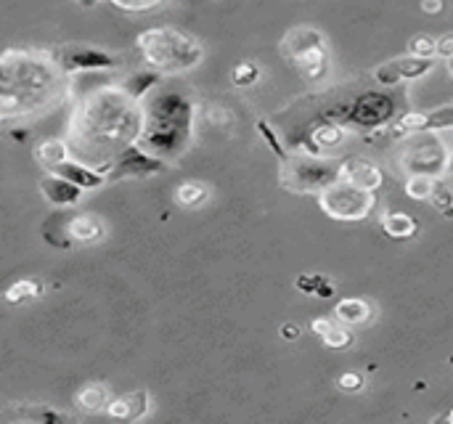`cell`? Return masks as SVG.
Returning a JSON list of instances; mask_svg holds the SVG:
<instances>
[{"instance_id":"obj_1","label":"cell","mask_w":453,"mask_h":424,"mask_svg":"<svg viewBox=\"0 0 453 424\" xmlns=\"http://www.w3.org/2000/svg\"><path fill=\"white\" fill-rule=\"evenodd\" d=\"M143 106L122 85H101L88 93L69 125V149L77 159L106 173L111 159L138 141Z\"/></svg>"},{"instance_id":"obj_2","label":"cell","mask_w":453,"mask_h":424,"mask_svg":"<svg viewBox=\"0 0 453 424\" xmlns=\"http://www.w3.org/2000/svg\"><path fill=\"white\" fill-rule=\"evenodd\" d=\"M66 72L56 58L37 50L8 48L0 61V117L11 122L13 117L35 114L64 96Z\"/></svg>"},{"instance_id":"obj_3","label":"cell","mask_w":453,"mask_h":424,"mask_svg":"<svg viewBox=\"0 0 453 424\" xmlns=\"http://www.w3.org/2000/svg\"><path fill=\"white\" fill-rule=\"evenodd\" d=\"M143 125L138 146L173 162L183 157L194 138V98L178 82H159L143 101Z\"/></svg>"},{"instance_id":"obj_4","label":"cell","mask_w":453,"mask_h":424,"mask_svg":"<svg viewBox=\"0 0 453 424\" xmlns=\"http://www.w3.org/2000/svg\"><path fill=\"white\" fill-rule=\"evenodd\" d=\"M406 106V96L395 88H364L356 93H337L329 96L321 106L316 119L311 122H334L345 130L372 133L385 125H393Z\"/></svg>"},{"instance_id":"obj_5","label":"cell","mask_w":453,"mask_h":424,"mask_svg":"<svg viewBox=\"0 0 453 424\" xmlns=\"http://www.w3.org/2000/svg\"><path fill=\"white\" fill-rule=\"evenodd\" d=\"M138 50L146 66L162 74H178L194 69L204 58V48L196 37L175 29V27H154L138 35Z\"/></svg>"},{"instance_id":"obj_6","label":"cell","mask_w":453,"mask_h":424,"mask_svg":"<svg viewBox=\"0 0 453 424\" xmlns=\"http://www.w3.org/2000/svg\"><path fill=\"white\" fill-rule=\"evenodd\" d=\"M279 165V183L292 194H321L342 178V159H329L311 151H292Z\"/></svg>"},{"instance_id":"obj_7","label":"cell","mask_w":453,"mask_h":424,"mask_svg":"<svg viewBox=\"0 0 453 424\" xmlns=\"http://www.w3.org/2000/svg\"><path fill=\"white\" fill-rule=\"evenodd\" d=\"M281 53L297 66V72L319 85L329 74V48L326 37L313 27H295L281 40Z\"/></svg>"},{"instance_id":"obj_8","label":"cell","mask_w":453,"mask_h":424,"mask_svg":"<svg viewBox=\"0 0 453 424\" xmlns=\"http://www.w3.org/2000/svg\"><path fill=\"white\" fill-rule=\"evenodd\" d=\"M319 207L326 212V218L340 223H358L366 220L377 207V194L369 189H361L350 181H337L326 186L319 194Z\"/></svg>"},{"instance_id":"obj_9","label":"cell","mask_w":453,"mask_h":424,"mask_svg":"<svg viewBox=\"0 0 453 424\" xmlns=\"http://www.w3.org/2000/svg\"><path fill=\"white\" fill-rule=\"evenodd\" d=\"M401 165L409 175L422 173V175H441L443 170H449L451 157L446 151V143L441 141L438 133L425 130V133H411L403 135L401 143Z\"/></svg>"},{"instance_id":"obj_10","label":"cell","mask_w":453,"mask_h":424,"mask_svg":"<svg viewBox=\"0 0 453 424\" xmlns=\"http://www.w3.org/2000/svg\"><path fill=\"white\" fill-rule=\"evenodd\" d=\"M165 170H167L165 159L149 154L138 143H130L111 159V165L106 167V178H109V183H117V181H127V178H151Z\"/></svg>"},{"instance_id":"obj_11","label":"cell","mask_w":453,"mask_h":424,"mask_svg":"<svg viewBox=\"0 0 453 424\" xmlns=\"http://www.w3.org/2000/svg\"><path fill=\"white\" fill-rule=\"evenodd\" d=\"M56 61L66 74L77 72H101V69H114L117 58L101 48L85 45V42H66L56 50Z\"/></svg>"},{"instance_id":"obj_12","label":"cell","mask_w":453,"mask_h":424,"mask_svg":"<svg viewBox=\"0 0 453 424\" xmlns=\"http://www.w3.org/2000/svg\"><path fill=\"white\" fill-rule=\"evenodd\" d=\"M435 69V61L433 58H422V56H398V58H390L385 64H380L374 69V82L377 85H385V88H398L401 82H414V80H422L425 74H430Z\"/></svg>"},{"instance_id":"obj_13","label":"cell","mask_w":453,"mask_h":424,"mask_svg":"<svg viewBox=\"0 0 453 424\" xmlns=\"http://www.w3.org/2000/svg\"><path fill=\"white\" fill-rule=\"evenodd\" d=\"M50 173H56V175H61V178L77 183V186L85 189V191H93V189H101L104 183H109V178H106L104 170H98V167H93V165H88V162H82V159H64V162H58Z\"/></svg>"},{"instance_id":"obj_14","label":"cell","mask_w":453,"mask_h":424,"mask_svg":"<svg viewBox=\"0 0 453 424\" xmlns=\"http://www.w3.org/2000/svg\"><path fill=\"white\" fill-rule=\"evenodd\" d=\"M342 181H350L361 189L377 191L385 183V175H382L380 165H374L366 157H345L342 159Z\"/></svg>"},{"instance_id":"obj_15","label":"cell","mask_w":453,"mask_h":424,"mask_svg":"<svg viewBox=\"0 0 453 424\" xmlns=\"http://www.w3.org/2000/svg\"><path fill=\"white\" fill-rule=\"evenodd\" d=\"M40 191H42V197H45L50 204H56V207H74V204L82 199V194H85V189H80L77 183H72V181H66V178H61V175H56V173L42 175Z\"/></svg>"},{"instance_id":"obj_16","label":"cell","mask_w":453,"mask_h":424,"mask_svg":"<svg viewBox=\"0 0 453 424\" xmlns=\"http://www.w3.org/2000/svg\"><path fill=\"white\" fill-rule=\"evenodd\" d=\"M61 220H64V236L69 242L93 244L106 236V226L96 215H66Z\"/></svg>"},{"instance_id":"obj_17","label":"cell","mask_w":453,"mask_h":424,"mask_svg":"<svg viewBox=\"0 0 453 424\" xmlns=\"http://www.w3.org/2000/svg\"><path fill=\"white\" fill-rule=\"evenodd\" d=\"M149 393L143 390H135V393H125L119 398H114L106 409V417L111 420H119V422H135L141 417H146L149 412Z\"/></svg>"},{"instance_id":"obj_18","label":"cell","mask_w":453,"mask_h":424,"mask_svg":"<svg viewBox=\"0 0 453 424\" xmlns=\"http://www.w3.org/2000/svg\"><path fill=\"white\" fill-rule=\"evenodd\" d=\"M311 329L319 335V340L326 345V348H332V351H345V348H350L353 345V335L345 329V324H340V321H334V319H313L311 321Z\"/></svg>"},{"instance_id":"obj_19","label":"cell","mask_w":453,"mask_h":424,"mask_svg":"<svg viewBox=\"0 0 453 424\" xmlns=\"http://www.w3.org/2000/svg\"><path fill=\"white\" fill-rule=\"evenodd\" d=\"M334 316H337V321L345 324V327H364V324L372 321L374 308H372V303L364 300V297H345V300L337 303Z\"/></svg>"},{"instance_id":"obj_20","label":"cell","mask_w":453,"mask_h":424,"mask_svg":"<svg viewBox=\"0 0 453 424\" xmlns=\"http://www.w3.org/2000/svg\"><path fill=\"white\" fill-rule=\"evenodd\" d=\"M380 223H382V231L395 242H406L419 234V220L411 218L409 212H385Z\"/></svg>"},{"instance_id":"obj_21","label":"cell","mask_w":453,"mask_h":424,"mask_svg":"<svg viewBox=\"0 0 453 424\" xmlns=\"http://www.w3.org/2000/svg\"><path fill=\"white\" fill-rule=\"evenodd\" d=\"M74 404H77V409H80V412H85V414H98V412H106V409H109L111 398H109L106 385H101V382H90V385H85V388H80V390H77Z\"/></svg>"},{"instance_id":"obj_22","label":"cell","mask_w":453,"mask_h":424,"mask_svg":"<svg viewBox=\"0 0 453 424\" xmlns=\"http://www.w3.org/2000/svg\"><path fill=\"white\" fill-rule=\"evenodd\" d=\"M162 72H157V69H151V66H146V69H138V72H133V74H127L125 80H122V88L135 98V101H143L159 82H162Z\"/></svg>"},{"instance_id":"obj_23","label":"cell","mask_w":453,"mask_h":424,"mask_svg":"<svg viewBox=\"0 0 453 424\" xmlns=\"http://www.w3.org/2000/svg\"><path fill=\"white\" fill-rule=\"evenodd\" d=\"M210 199V189L199 181H183L175 186V204L183 210H196Z\"/></svg>"},{"instance_id":"obj_24","label":"cell","mask_w":453,"mask_h":424,"mask_svg":"<svg viewBox=\"0 0 453 424\" xmlns=\"http://www.w3.org/2000/svg\"><path fill=\"white\" fill-rule=\"evenodd\" d=\"M69 151H72V149H69L66 141H56V138H53V141H42V143L35 149V159L50 173L58 162L69 159Z\"/></svg>"},{"instance_id":"obj_25","label":"cell","mask_w":453,"mask_h":424,"mask_svg":"<svg viewBox=\"0 0 453 424\" xmlns=\"http://www.w3.org/2000/svg\"><path fill=\"white\" fill-rule=\"evenodd\" d=\"M19 420L21 422L32 424H56V422H69L72 417L64 414V412H56L50 406H40V404H29L24 409H19Z\"/></svg>"},{"instance_id":"obj_26","label":"cell","mask_w":453,"mask_h":424,"mask_svg":"<svg viewBox=\"0 0 453 424\" xmlns=\"http://www.w3.org/2000/svg\"><path fill=\"white\" fill-rule=\"evenodd\" d=\"M40 292H42V284L37 279H19L5 289V303L21 305V303H29V300L40 297Z\"/></svg>"},{"instance_id":"obj_27","label":"cell","mask_w":453,"mask_h":424,"mask_svg":"<svg viewBox=\"0 0 453 424\" xmlns=\"http://www.w3.org/2000/svg\"><path fill=\"white\" fill-rule=\"evenodd\" d=\"M435 183L438 178L435 175H422V173H414L406 178V197L414 199V202H430L433 191H435Z\"/></svg>"},{"instance_id":"obj_28","label":"cell","mask_w":453,"mask_h":424,"mask_svg":"<svg viewBox=\"0 0 453 424\" xmlns=\"http://www.w3.org/2000/svg\"><path fill=\"white\" fill-rule=\"evenodd\" d=\"M425 130H433V133L453 130V104L438 106V109H433V112H425V114H422V127H419V133H425Z\"/></svg>"},{"instance_id":"obj_29","label":"cell","mask_w":453,"mask_h":424,"mask_svg":"<svg viewBox=\"0 0 453 424\" xmlns=\"http://www.w3.org/2000/svg\"><path fill=\"white\" fill-rule=\"evenodd\" d=\"M295 287L300 292H305V295H319V297H332L334 295V284L321 274H305V276L297 279Z\"/></svg>"},{"instance_id":"obj_30","label":"cell","mask_w":453,"mask_h":424,"mask_svg":"<svg viewBox=\"0 0 453 424\" xmlns=\"http://www.w3.org/2000/svg\"><path fill=\"white\" fill-rule=\"evenodd\" d=\"M257 80H260V66H257L255 61H242V64H236L234 72H231V82H234L236 88H250V85H255Z\"/></svg>"},{"instance_id":"obj_31","label":"cell","mask_w":453,"mask_h":424,"mask_svg":"<svg viewBox=\"0 0 453 424\" xmlns=\"http://www.w3.org/2000/svg\"><path fill=\"white\" fill-rule=\"evenodd\" d=\"M409 53L411 56H422V58L438 56V37H433V35H417V37H411Z\"/></svg>"},{"instance_id":"obj_32","label":"cell","mask_w":453,"mask_h":424,"mask_svg":"<svg viewBox=\"0 0 453 424\" xmlns=\"http://www.w3.org/2000/svg\"><path fill=\"white\" fill-rule=\"evenodd\" d=\"M257 133H260V135L265 138L268 149H271V151H273V154L279 157V162H281V159H287V157L292 154V151H287V146L281 143V138H279V135L273 133V127L268 125V119H257Z\"/></svg>"},{"instance_id":"obj_33","label":"cell","mask_w":453,"mask_h":424,"mask_svg":"<svg viewBox=\"0 0 453 424\" xmlns=\"http://www.w3.org/2000/svg\"><path fill=\"white\" fill-rule=\"evenodd\" d=\"M430 204L438 210V212H443V215H449L453 218V191L443 183V181H438L435 183V191H433V197H430Z\"/></svg>"},{"instance_id":"obj_34","label":"cell","mask_w":453,"mask_h":424,"mask_svg":"<svg viewBox=\"0 0 453 424\" xmlns=\"http://www.w3.org/2000/svg\"><path fill=\"white\" fill-rule=\"evenodd\" d=\"M114 8L125 11V13H143V11H151L157 5H162L165 0H109Z\"/></svg>"},{"instance_id":"obj_35","label":"cell","mask_w":453,"mask_h":424,"mask_svg":"<svg viewBox=\"0 0 453 424\" xmlns=\"http://www.w3.org/2000/svg\"><path fill=\"white\" fill-rule=\"evenodd\" d=\"M337 385H340V390L358 393V390H364V377H361V374H356V372H345V374H340V377H337Z\"/></svg>"},{"instance_id":"obj_36","label":"cell","mask_w":453,"mask_h":424,"mask_svg":"<svg viewBox=\"0 0 453 424\" xmlns=\"http://www.w3.org/2000/svg\"><path fill=\"white\" fill-rule=\"evenodd\" d=\"M438 56H443V58L453 56V32H446L438 37Z\"/></svg>"},{"instance_id":"obj_37","label":"cell","mask_w":453,"mask_h":424,"mask_svg":"<svg viewBox=\"0 0 453 424\" xmlns=\"http://www.w3.org/2000/svg\"><path fill=\"white\" fill-rule=\"evenodd\" d=\"M443 8H446V0H422V11H425V13L438 16Z\"/></svg>"},{"instance_id":"obj_38","label":"cell","mask_w":453,"mask_h":424,"mask_svg":"<svg viewBox=\"0 0 453 424\" xmlns=\"http://www.w3.org/2000/svg\"><path fill=\"white\" fill-rule=\"evenodd\" d=\"M281 337H284V340H297V337H300V327L284 324V327H281Z\"/></svg>"},{"instance_id":"obj_39","label":"cell","mask_w":453,"mask_h":424,"mask_svg":"<svg viewBox=\"0 0 453 424\" xmlns=\"http://www.w3.org/2000/svg\"><path fill=\"white\" fill-rule=\"evenodd\" d=\"M74 3H77L80 8H93V5H98L101 0H74Z\"/></svg>"},{"instance_id":"obj_40","label":"cell","mask_w":453,"mask_h":424,"mask_svg":"<svg viewBox=\"0 0 453 424\" xmlns=\"http://www.w3.org/2000/svg\"><path fill=\"white\" fill-rule=\"evenodd\" d=\"M446 69H449V74H451V80H453V56L451 58H446Z\"/></svg>"},{"instance_id":"obj_41","label":"cell","mask_w":453,"mask_h":424,"mask_svg":"<svg viewBox=\"0 0 453 424\" xmlns=\"http://www.w3.org/2000/svg\"><path fill=\"white\" fill-rule=\"evenodd\" d=\"M449 173H453V154H451V165H449Z\"/></svg>"}]
</instances>
